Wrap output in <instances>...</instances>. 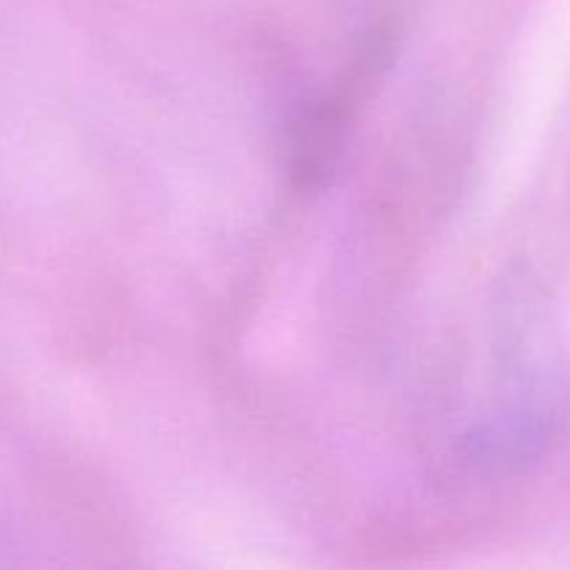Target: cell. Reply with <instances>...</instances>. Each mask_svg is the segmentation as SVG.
<instances>
[{
	"label": "cell",
	"mask_w": 570,
	"mask_h": 570,
	"mask_svg": "<svg viewBox=\"0 0 570 570\" xmlns=\"http://www.w3.org/2000/svg\"><path fill=\"white\" fill-rule=\"evenodd\" d=\"M387 53V37L373 33L354 59V67H348L345 81L298 122L293 167L295 176L304 184H317L328 176L340 150H343L345 128L354 117V109L367 95L371 81L382 76V65Z\"/></svg>",
	"instance_id": "6da1fadb"
}]
</instances>
